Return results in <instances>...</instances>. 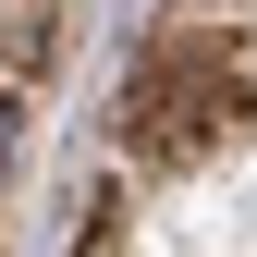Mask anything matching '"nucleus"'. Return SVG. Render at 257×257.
I'll return each mask as SVG.
<instances>
[{"mask_svg":"<svg viewBox=\"0 0 257 257\" xmlns=\"http://www.w3.org/2000/svg\"><path fill=\"white\" fill-rule=\"evenodd\" d=\"M257 86H245V49L220 37V25H172V37L135 49V74H122L110 98V147L135 159V172H196L245 135Z\"/></svg>","mask_w":257,"mask_h":257,"instance_id":"obj_1","label":"nucleus"}]
</instances>
